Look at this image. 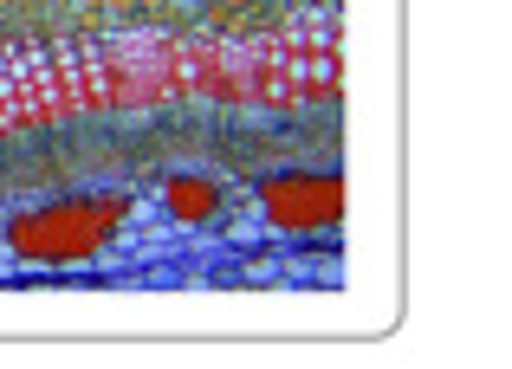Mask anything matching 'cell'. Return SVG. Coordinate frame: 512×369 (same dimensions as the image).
Wrapping results in <instances>:
<instances>
[{
    "label": "cell",
    "mask_w": 512,
    "mask_h": 369,
    "mask_svg": "<svg viewBox=\"0 0 512 369\" xmlns=\"http://www.w3.org/2000/svg\"><path fill=\"white\" fill-rule=\"evenodd\" d=\"M0 123H33L20 98V78H13V46H0Z\"/></svg>",
    "instance_id": "6da1fadb"
}]
</instances>
